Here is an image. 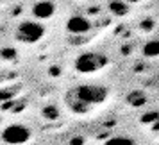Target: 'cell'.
Listing matches in <instances>:
<instances>
[{
	"label": "cell",
	"mask_w": 159,
	"mask_h": 145,
	"mask_svg": "<svg viewBox=\"0 0 159 145\" xmlns=\"http://www.w3.org/2000/svg\"><path fill=\"white\" fill-rule=\"evenodd\" d=\"M32 131L23 124H11L2 131V140L7 145H25L30 142Z\"/></svg>",
	"instance_id": "4"
},
{
	"label": "cell",
	"mask_w": 159,
	"mask_h": 145,
	"mask_svg": "<svg viewBox=\"0 0 159 145\" xmlns=\"http://www.w3.org/2000/svg\"><path fill=\"white\" fill-rule=\"evenodd\" d=\"M106 145H136V143L127 136H115V138H111V140H107Z\"/></svg>",
	"instance_id": "11"
},
{
	"label": "cell",
	"mask_w": 159,
	"mask_h": 145,
	"mask_svg": "<svg viewBox=\"0 0 159 145\" xmlns=\"http://www.w3.org/2000/svg\"><path fill=\"white\" fill-rule=\"evenodd\" d=\"M109 97V90L106 86L97 84H80L66 93V106L77 115H84L91 106L106 102Z\"/></svg>",
	"instance_id": "1"
},
{
	"label": "cell",
	"mask_w": 159,
	"mask_h": 145,
	"mask_svg": "<svg viewBox=\"0 0 159 145\" xmlns=\"http://www.w3.org/2000/svg\"><path fill=\"white\" fill-rule=\"evenodd\" d=\"M143 56L147 58H159V40H150L143 45Z\"/></svg>",
	"instance_id": "8"
},
{
	"label": "cell",
	"mask_w": 159,
	"mask_h": 145,
	"mask_svg": "<svg viewBox=\"0 0 159 145\" xmlns=\"http://www.w3.org/2000/svg\"><path fill=\"white\" fill-rule=\"evenodd\" d=\"M145 124H150L154 122V120H159V113H156V111H152V113H147V115H143V118H141Z\"/></svg>",
	"instance_id": "12"
},
{
	"label": "cell",
	"mask_w": 159,
	"mask_h": 145,
	"mask_svg": "<svg viewBox=\"0 0 159 145\" xmlns=\"http://www.w3.org/2000/svg\"><path fill=\"white\" fill-rule=\"evenodd\" d=\"M30 13L36 18L38 22L43 20H50L52 16L56 15V4L52 0H38L34 2V6L30 7Z\"/></svg>",
	"instance_id": "5"
},
{
	"label": "cell",
	"mask_w": 159,
	"mask_h": 145,
	"mask_svg": "<svg viewBox=\"0 0 159 145\" xmlns=\"http://www.w3.org/2000/svg\"><path fill=\"white\" fill-rule=\"evenodd\" d=\"M45 32L47 29L43 27V23H39L38 20H25L16 27L15 38L23 45H32L38 43L45 36Z\"/></svg>",
	"instance_id": "2"
},
{
	"label": "cell",
	"mask_w": 159,
	"mask_h": 145,
	"mask_svg": "<svg viewBox=\"0 0 159 145\" xmlns=\"http://www.w3.org/2000/svg\"><path fill=\"white\" fill-rule=\"evenodd\" d=\"M109 11L116 16H125L129 13V4L123 0H111L109 2Z\"/></svg>",
	"instance_id": "7"
},
{
	"label": "cell",
	"mask_w": 159,
	"mask_h": 145,
	"mask_svg": "<svg viewBox=\"0 0 159 145\" xmlns=\"http://www.w3.org/2000/svg\"><path fill=\"white\" fill-rule=\"evenodd\" d=\"M65 27H66V30H68L70 34L79 36V34H86V32L91 30V22L82 15H72L68 20H66Z\"/></svg>",
	"instance_id": "6"
},
{
	"label": "cell",
	"mask_w": 159,
	"mask_h": 145,
	"mask_svg": "<svg viewBox=\"0 0 159 145\" xmlns=\"http://www.w3.org/2000/svg\"><path fill=\"white\" fill-rule=\"evenodd\" d=\"M2 58L4 59H15V50H9V49L2 50Z\"/></svg>",
	"instance_id": "14"
},
{
	"label": "cell",
	"mask_w": 159,
	"mask_h": 145,
	"mask_svg": "<svg viewBox=\"0 0 159 145\" xmlns=\"http://www.w3.org/2000/svg\"><path fill=\"white\" fill-rule=\"evenodd\" d=\"M109 65L107 56L98 52H84L75 59V70L80 73H95L104 70Z\"/></svg>",
	"instance_id": "3"
},
{
	"label": "cell",
	"mask_w": 159,
	"mask_h": 145,
	"mask_svg": "<svg viewBox=\"0 0 159 145\" xmlns=\"http://www.w3.org/2000/svg\"><path fill=\"white\" fill-rule=\"evenodd\" d=\"M123 2H127V4H136V2H139V0H123Z\"/></svg>",
	"instance_id": "15"
},
{
	"label": "cell",
	"mask_w": 159,
	"mask_h": 145,
	"mask_svg": "<svg viewBox=\"0 0 159 145\" xmlns=\"http://www.w3.org/2000/svg\"><path fill=\"white\" fill-rule=\"evenodd\" d=\"M20 91L18 86H9V88H0V102H7L11 101L16 93Z\"/></svg>",
	"instance_id": "9"
},
{
	"label": "cell",
	"mask_w": 159,
	"mask_h": 145,
	"mask_svg": "<svg viewBox=\"0 0 159 145\" xmlns=\"http://www.w3.org/2000/svg\"><path fill=\"white\" fill-rule=\"evenodd\" d=\"M45 118H57V109L56 108H45Z\"/></svg>",
	"instance_id": "13"
},
{
	"label": "cell",
	"mask_w": 159,
	"mask_h": 145,
	"mask_svg": "<svg viewBox=\"0 0 159 145\" xmlns=\"http://www.w3.org/2000/svg\"><path fill=\"white\" fill-rule=\"evenodd\" d=\"M127 101H129V104H132V106H143L145 102H147V99H145V95L141 93V91H132V93L127 97Z\"/></svg>",
	"instance_id": "10"
}]
</instances>
